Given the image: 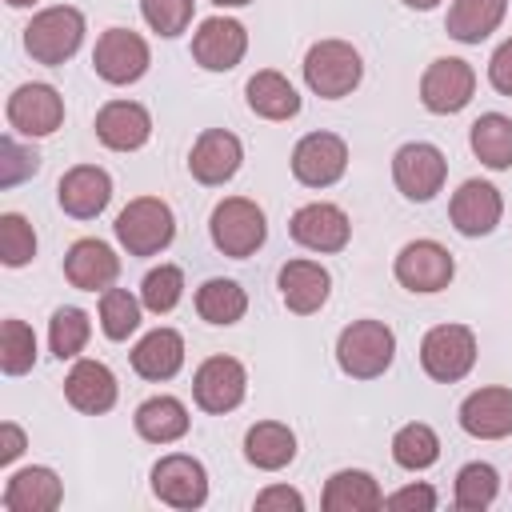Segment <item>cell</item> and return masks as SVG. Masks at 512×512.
Wrapping results in <instances>:
<instances>
[{
	"instance_id": "obj_1",
	"label": "cell",
	"mask_w": 512,
	"mask_h": 512,
	"mask_svg": "<svg viewBox=\"0 0 512 512\" xmlns=\"http://www.w3.org/2000/svg\"><path fill=\"white\" fill-rule=\"evenodd\" d=\"M396 360V332L384 320H352L336 336V364L352 380H376Z\"/></svg>"
},
{
	"instance_id": "obj_2",
	"label": "cell",
	"mask_w": 512,
	"mask_h": 512,
	"mask_svg": "<svg viewBox=\"0 0 512 512\" xmlns=\"http://www.w3.org/2000/svg\"><path fill=\"white\" fill-rule=\"evenodd\" d=\"M208 236H212L216 252H224L232 260H244V256L260 252L264 240H268L264 208L248 196H224L208 216Z\"/></svg>"
},
{
	"instance_id": "obj_3",
	"label": "cell",
	"mask_w": 512,
	"mask_h": 512,
	"mask_svg": "<svg viewBox=\"0 0 512 512\" xmlns=\"http://www.w3.org/2000/svg\"><path fill=\"white\" fill-rule=\"evenodd\" d=\"M120 248L128 256H156L172 244L176 236V216L160 196H136L120 208L116 224H112Z\"/></svg>"
},
{
	"instance_id": "obj_4",
	"label": "cell",
	"mask_w": 512,
	"mask_h": 512,
	"mask_svg": "<svg viewBox=\"0 0 512 512\" xmlns=\"http://www.w3.org/2000/svg\"><path fill=\"white\" fill-rule=\"evenodd\" d=\"M80 40H84V12L72 8V4H52V8L36 12L28 20V28H24L28 56L36 64H48V68L72 60L76 48H80Z\"/></svg>"
},
{
	"instance_id": "obj_5",
	"label": "cell",
	"mask_w": 512,
	"mask_h": 512,
	"mask_svg": "<svg viewBox=\"0 0 512 512\" xmlns=\"http://www.w3.org/2000/svg\"><path fill=\"white\" fill-rule=\"evenodd\" d=\"M360 76H364V60L348 40H316L304 52V84L320 100H340L356 92Z\"/></svg>"
},
{
	"instance_id": "obj_6",
	"label": "cell",
	"mask_w": 512,
	"mask_h": 512,
	"mask_svg": "<svg viewBox=\"0 0 512 512\" xmlns=\"http://www.w3.org/2000/svg\"><path fill=\"white\" fill-rule=\"evenodd\" d=\"M476 364V332L468 324H436L424 332L420 340V368L440 380V384H456L472 372Z\"/></svg>"
},
{
	"instance_id": "obj_7",
	"label": "cell",
	"mask_w": 512,
	"mask_h": 512,
	"mask_svg": "<svg viewBox=\"0 0 512 512\" xmlns=\"http://www.w3.org/2000/svg\"><path fill=\"white\" fill-rule=\"evenodd\" d=\"M444 176H448V160L428 140H408L392 156V180H396V188H400L404 200L428 204L444 188Z\"/></svg>"
},
{
	"instance_id": "obj_8",
	"label": "cell",
	"mask_w": 512,
	"mask_h": 512,
	"mask_svg": "<svg viewBox=\"0 0 512 512\" xmlns=\"http://www.w3.org/2000/svg\"><path fill=\"white\" fill-rule=\"evenodd\" d=\"M392 276L400 280V288L428 296V292H440L452 284L456 260L440 240H408L392 260Z\"/></svg>"
},
{
	"instance_id": "obj_9",
	"label": "cell",
	"mask_w": 512,
	"mask_h": 512,
	"mask_svg": "<svg viewBox=\"0 0 512 512\" xmlns=\"http://www.w3.org/2000/svg\"><path fill=\"white\" fill-rule=\"evenodd\" d=\"M152 64V52H148V40L132 28H108L100 32L96 48H92V68L104 84H136Z\"/></svg>"
},
{
	"instance_id": "obj_10",
	"label": "cell",
	"mask_w": 512,
	"mask_h": 512,
	"mask_svg": "<svg viewBox=\"0 0 512 512\" xmlns=\"http://www.w3.org/2000/svg\"><path fill=\"white\" fill-rule=\"evenodd\" d=\"M152 496L168 508H180V512H192L208 500V472L196 456H184V452H168L152 464Z\"/></svg>"
},
{
	"instance_id": "obj_11",
	"label": "cell",
	"mask_w": 512,
	"mask_h": 512,
	"mask_svg": "<svg viewBox=\"0 0 512 512\" xmlns=\"http://www.w3.org/2000/svg\"><path fill=\"white\" fill-rule=\"evenodd\" d=\"M472 92H476V68L460 56H440L420 76V104L436 116H452L468 108Z\"/></svg>"
},
{
	"instance_id": "obj_12",
	"label": "cell",
	"mask_w": 512,
	"mask_h": 512,
	"mask_svg": "<svg viewBox=\"0 0 512 512\" xmlns=\"http://www.w3.org/2000/svg\"><path fill=\"white\" fill-rule=\"evenodd\" d=\"M288 164L304 188H332L348 172V144L336 132H308L296 140Z\"/></svg>"
},
{
	"instance_id": "obj_13",
	"label": "cell",
	"mask_w": 512,
	"mask_h": 512,
	"mask_svg": "<svg viewBox=\"0 0 512 512\" xmlns=\"http://www.w3.org/2000/svg\"><path fill=\"white\" fill-rule=\"evenodd\" d=\"M288 236L308 252H344L348 240H352V220L340 204L312 200V204H300L292 212Z\"/></svg>"
},
{
	"instance_id": "obj_14",
	"label": "cell",
	"mask_w": 512,
	"mask_h": 512,
	"mask_svg": "<svg viewBox=\"0 0 512 512\" xmlns=\"http://www.w3.org/2000/svg\"><path fill=\"white\" fill-rule=\"evenodd\" d=\"M244 392H248V372L236 356H208L192 376V400L212 416L240 408Z\"/></svg>"
},
{
	"instance_id": "obj_15",
	"label": "cell",
	"mask_w": 512,
	"mask_h": 512,
	"mask_svg": "<svg viewBox=\"0 0 512 512\" xmlns=\"http://www.w3.org/2000/svg\"><path fill=\"white\" fill-rule=\"evenodd\" d=\"M248 52V32L232 16H208L192 32V60L204 72H232Z\"/></svg>"
},
{
	"instance_id": "obj_16",
	"label": "cell",
	"mask_w": 512,
	"mask_h": 512,
	"mask_svg": "<svg viewBox=\"0 0 512 512\" xmlns=\"http://www.w3.org/2000/svg\"><path fill=\"white\" fill-rule=\"evenodd\" d=\"M8 124L20 136H52L64 124V96L52 84H20L8 96Z\"/></svg>"
},
{
	"instance_id": "obj_17",
	"label": "cell",
	"mask_w": 512,
	"mask_h": 512,
	"mask_svg": "<svg viewBox=\"0 0 512 512\" xmlns=\"http://www.w3.org/2000/svg\"><path fill=\"white\" fill-rule=\"evenodd\" d=\"M240 160H244L240 136H232L228 128H204L188 152V172L196 184L220 188L240 172Z\"/></svg>"
},
{
	"instance_id": "obj_18",
	"label": "cell",
	"mask_w": 512,
	"mask_h": 512,
	"mask_svg": "<svg viewBox=\"0 0 512 512\" xmlns=\"http://www.w3.org/2000/svg\"><path fill=\"white\" fill-rule=\"evenodd\" d=\"M500 216H504V196H500L496 184L472 176V180H464V184L452 192L448 220H452V228H456L460 236H468V240L488 236V232H496Z\"/></svg>"
},
{
	"instance_id": "obj_19",
	"label": "cell",
	"mask_w": 512,
	"mask_h": 512,
	"mask_svg": "<svg viewBox=\"0 0 512 512\" xmlns=\"http://www.w3.org/2000/svg\"><path fill=\"white\" fill-rule=\"evenodd\" d=\"M456 420L476 440H504V436H512V388L488 384V388L468 392L460 400Z\"/></svg>"
},
{
	"instance_id": "obj_20",
	"label": "cell",
	"mask_w": 512,
	"mask_h": 512,
	"mask_svg": "<svg viewBox=\"0 0 512 512\" xmlns=\"http://www.w3.org/2000/svg\"><path fill=\"white\" fill-rule=\"evenodd\" d=\"M112 200V176L96 164H76L56 184V204L72 220H96Z\"/></svg>"
},
{
	"instance_id": "obj_21",
	"label": "cell",
	"mask_w": 512,
	"mask_h": 512,
	"mask_svg": "<svg viewBox=\"0 0 512 512\" xmlns=\"http://www.w3.org/2000/svg\"><path fill=\"white\" fill-rule=\"evenodd\" d=\"M92 128H96V140L104 148H112V152H136L152 136V116L136 100H108L96 112V124Z\"/></svg>"
},
{
	"instance_id": "obj_22",
	"label": "cell",
	"mask_w": 512,
	"mask_h": 512,
	"mask_svg": "<svg viewBox=\"0 0 512 512\" xmlns=\"http://www.w3.org/2000/svg\"><path fill=\"white\" fill-rule=\"evenodd\" d=\"M64 276H68V284L80 288V292H104V288H112L116 276H120V256H116L104 240L84 236V240H76V244L64 252Z\"/></svg>"
},
{
	"instance_id": "obj_23",
	"label": "cell",
	"mask_w": 512,
	"mask_h": 512,
	"mask_svg": "<svg viewBox=\"0 0 512 512\" xmlns=\"http://www.w3.org/2000/svg\"><path fill=\"white\" fill-rule=\"evenodd\" d=\"M276 284H280V296H284L288 312H296V316L320 312L328 304V292H332V276L316 260H288L280 268Z\"/></svg>"
},
{
	"instance_id": "obj_24",
	"label": "cell",
	"mask_w": 512,
	"mask_h": 512,
	"mask_svg": "<svg viewBox=\"0 0 512 512\" xmlns=\"http://www.w3.org/2000/svg\"><path fill=\"white\" fill-rule=\"evenodd\" d=\"M64 396H68V404L76 412L100 416V412H108L116 404L120 388H116V376H112L108 364H100V360H76L68 368V376H64Z\"/></svg>"
},
{
	"instance_id": "obj_25",
	"label": "cell",
	"mask_w": 512,
	"mask_h": 512,
	"mask_svg": "<svg viewBox=\"0 0 512 512\" xmlns=\"http://www.w3.org/2000/svg\"><path fill=\"white\" fill-rule=\"evenodd\" d=\"M60 500H64V484L44 464L12 472L4 484V496H0V504L8 512H52V508H60Z\"/></svg>"
},
{
	"instance_id": "obj_26",
	"label": "cell",
	"mask_w": 512,
	"mask_h": 512,
	"mask_svg": "<svg viewBox=\"0 0 512 512\" xmlns=\"http://www.w3.org/2000/svg\"><path fill=\"white\" fill-rule=\"evenodd\" d=\"M320 504H324V512H376V508H384V492L372 472L340 468L328 476Z\"/></svg>"
},
{
	"instance_id": "obj_27",
	"label": "cell",
	"mask_w": 512,
	"mask_h": 512,
	"mask_svg": "<svg viewBox=\"0 0 512 512\" xmlns=\"http://www.w3.org/2000/svg\"><path fill=\"white\" fill-rule=\"evenodd\" d=\"M132 368L144 380H172L184 368V336L176 328H152L132 348Z\"/></svg>"
},
{
	"instance_id": "obj_28",
	"label": "cell",
	"mask_w": 512,
	"mask_h": 512,
	"mask_svg": "<svg viewBox=\"0 0 512 512\" xmlns=\"http://www.w3.org/2000/svg\"><path fill=\"white\" fill-rule=\"evenodd\" d=\"M244 460L260 472H280L296 460V432L280 420H260L244 432Z\"/></svg>"
},
{
	"instance_id": "obj_29",
	"label": "cell",
	"mask_w": 512,
	"mask_h": 512,
	"mask_svg": "<svg viewBox=\"0 0 512 512\" xmlns=\"http://www.w3.org/2000/svg\"><path fill=\"white\" fill-rule=\"evenodd\" d=\"M244 96H248V108L264 120H292L300 112V92L276 68H260L256 76H248Z\"/></svg>"
},
{
	"instance_id": "obj_30",
	"label": "cell",
	"mask_w": 512,
	"mask_h": 512,
	"mask_svg": "<svg viewBox=\"0 0 512 512\" xmlns=\"http://www.w3.org/2000/svg\"><path fill=\"white\" fill-rule=\"evenodd\" d=\"M504 12H508V0H452L444 32L460 44H480L504 24Z\"/></svg>"
},
{
	"instance_id": "obj_31",
	"label": "cell",
	"mask_w": 512,
	"mask_h": 512,
	"mask_svg": "<svg viewBox=\"0 0 512 512\" xmlns=\"http://www.w3.org/2000/svg\"><path fill=\"white\" fill-rule=\"evenodd\" d=\"M136 432L148 440V444H176L184 432H188V408L176 400V396H148L140 408H136Z\"/></svg>"
},
{
	"instance_id": "obj_32",
	"label": "cell",
	"mask_w": 512,
	"mask_h": 512,
	"mask_svg": "<svg viewBox=\"0 0 512 512\" xmlns=\"http://www.w3.org/2000/svg\"><path fill=\"white\" fill-rule=\"evenodd\" d=\"M468 144L476 152V160L492 172H504L512 168V116L504 112H484L472 132H468Z\"/></svg>"
},
{
	"instance_id": "obj_33",
	"label": "cell",
	"mask_w": 512,
	"mask_h": 512,
	"mask_svg": "<svg viewBox=\"0 0 512 512\" xmlns=\"http://www.w3.org/2000/svg\"><path fill=\"white\" fill-rule=\"evenodd\" d=\"M196 312L200 320L216 324V328H228L236 320H244L248 312V292L236 284V280H224V276H212L196 288Z\"/></svg>"
},
{
	"instance_id": "obj_34",
	"label": "cell",
	"mask_w": 512,
	"mask_h": 512,
	"mask_svg": "<svg viewBox=\"0 0 512 512\" xmlns=\"http://www.w3.org/2000/svg\"><path fill=\"white\" fill-rule=\"evenodd\" d=\"M392 460L400 468H408V472L432 468L440 460V436H436V428L432 424H420V420L396 428V436H392Z\"/></svg>"
},
{
	"instance_id": "obj_35",
	"label": "cell",
	"mask_w": 512,
	"mask_h": 512,
	"mask_svg": "<svg viewBox=\"0 0 512 512\" xmlns=\"http://www.w3.org/2000/svg\"><path fill=\"white\" fill-rule=\"evenodd\" d=\"M88 336H92V320H88L84 308L64 304V308L52 312V320H48V348H52L56 360H76L84 352Z\"/></svg>"
},
{
	"instance_id": "obj_36",
	"label": "cell",
	"mask_w": 512,
	"mask_h": 512,
	"mask_svg": "<svg viewBox=\"0 0 512 512\" xmlns=\"http://www.w3.org/2000/svg\"><path fill=\"white\" fill-rule=\"evenodd\" d=\"M496 492H500V472H496L492 464L472 460V464H464V468L456 472V492H452V500H456L460 512H484V508H492Z\"/></svg>"
},
{
	"instance_id": "obj_37",
	"label": "cell",
	"mask_w": 512,
	"mask_h": 512,
	"mask_svg": "<svg viewBox=\"0 0 512 512\" xmlns=\"http://www.w3.org/2000/svg\"><path fill=\"white\" fill-rule=\"evenodd\" d=\"M140 312H144V300L132 296L128 288H104L100 292V332L108 340H128L140 328Z\"/></svg>"
},
{
	"instance_id": "obj_38",
	"label": "cell",
	"mask_w": 512,
	"mask_h": 512,
	"mask_svg": "<svg viewBox=\"0 0 512 512\" xmlns=\"http://www.w3.org/2000/svg\"><path fill=\"white\" fill-rule=\"evenodd\" d=\"M32 364H36V332L24 320L8 316L0 328V368L8 376H24L32 372Z\"/></svg>"
},
{
	"instance_id": "obj_39",
	"label": "cell",
	"mask_w": 512,
	"mask_h": 512,
	"mask_svg": "<svg viewBox=\"0 0 512 512\" xmlns=\"http://www.w3.org/2000/svg\"><path fill=\"white\" fill-rule=\"evenodd\" d=\"M140 300H144L148 312L168 316V312L184 300V272H180L176 264H160V268H152V272L140 280Z\"/></svg>"
},
{
	"instance_id": "obj_40",
	"label": "cell",
	"mask_w": 512,
	"mask_h": 512,
	"mask_svg": "<svg viewBox=\"0 0 512 512\" xmlns=\"http://www.w3.org/2000/svg\"><path fill=\"white\" fill-rule=\"evenodd\" d=\"M192 12H196V0H140L144 24H148L156 36H164V40L188 32Z\"/></svg>"
},
{
	"instance_id": "obj_41",
	"label": "cell",
	"mask_w": 512,
	"mask_h": 512,
	"mask_svg": "<svg viewBox=\"0 0 512 512\" xmlns=\"http://www.w3.org/2000/svg\"><path fill=\"white\" fill-rule=\"evenodd\" d=\"M36 256V232L20 212H4L0 216V260L8 268H24Z\"/></svg>"
},
{
	"instance_id": "obj_42",
	"label": "cell",
	"mask_w": 512,
	"mask_h": 512,
	"mask_svg": "<svg viewBox=\"0 0 512 512\" xmlns=\"http://www.w3.org/2000/svg\"><path fill=\"white\" fill-rule=\"evenodd\" d=\"M0 188H12V184H20L24 176H32L36 168H40V156L32 152V148H24L16 136H4L0 140Z\"/></svg>"
},
{
	"instance_id": "obj_43",
	"label": "cell",
	"mask_w": 512,
	"mask_h": 512,
	"mask_svg": "<svg viewBox=\"0 0 512 512\" xmlns=\"http://www.w3.org/2000/svg\"><path fill=\"white\" fill-rule=\"evenodd\" d=\"M256 512H304V496L288 484H268L264 492H256Z\"/></svg>"
},
{
	"instance_id": "obj_44",
	"label": "cell",
	"mask_w": 512,
	"mask_h": 512,
	"mask_svg": "<svg viewBox=\"0 0 512 512\" xmlns=\"http://www.w3.org/2000/svg\"><path fill=\"white\" fill-rule=\"evenodd\" d=\"M384 508H420V512H432L436 508V492L428 484H404L392 496H384Z\"/></svg>"
},
{
	"instance_id": "obj_45",
	"label": "cell",
	"mask_w": 512,
	"mask_h": 512,
	"mask_svg": "<svg viewBox=\"0 0 512 512\" xmlns=\"http://www.w3.org/2000/svg\"><path fill=\"white\" fill-rule=\"evenodd\" d=\"M488 84L500 96H512V36L492 52V60H488Z\"/></svg>"
},
{
	"instance_id": "obj_46",
	"label": "cell",
	"mask_w": 512,
	"mask_h": 512,
	"mask_svg": "<svg viewBox=\"0 0 512 512\" xmlns=\"http://www.w3.org/2000/svg\"><path fill=\"white\" fill-rule=\"evenodd\" d=\"M24 444H28L24 432H20L12 420H4V424H0V464H12V460L24 452Z\"/></svg>"
},
{
	"instance_id": "obj_47",
	"label": "cell",
	"mask_w": 512,
	"mask_h": 512,
	"mask_svg": "<svg viewBox=\"0 0 512 512\" xmlns=\"http://www.w3.org/2000/svg\"><path fill=\"white\" fill-rule=\"evenodd\" d=\"M404 4H408V8H416V12H428V8H436L440 0H404Z\"/></svg>"
},
{
	"instance_id": "obj_48",
	"label": "cell",
	"mask_w": 512,
	"mask_h": 512,
	"mask_svg": "<svg viewBox=\"0 0 512 512\" xmlns=\"http://www.w3.org/2000/svg\"><path fill=\"white\" fill-rule=\"evenodd\" d=\"M216 8H244V4H252V0H212Z\"/></svg>"
},
{
	"instance_id": "obj_49",
	"label": "cell",
	"mask_w": 512,
	"mask_h": 512,
	"mask_svg": "<svg viewBox=\"0 0 512 512\" xmlns=\"http://www.w3.org/2000/svg\"><path fill=\"white\" fill-rule=\"evenodd\" d=\"M4 4H12V8H32L36 0H4Z\"/></svg>"
}]
</instances>
